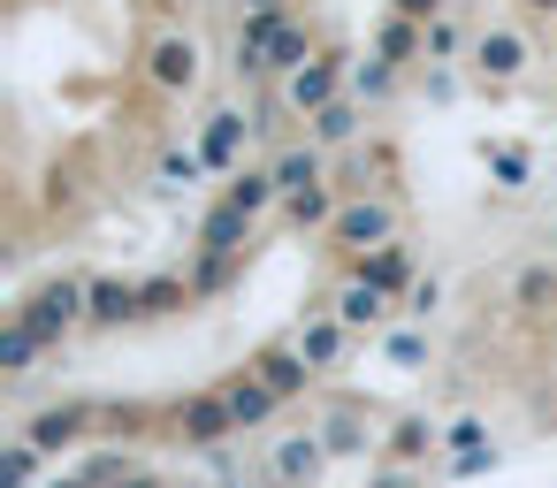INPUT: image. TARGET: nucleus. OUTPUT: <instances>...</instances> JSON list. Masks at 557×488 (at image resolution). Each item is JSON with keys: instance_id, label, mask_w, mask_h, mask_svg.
Returning a JSON list of instances; mask_svg holds the SVG:
<instances>
[{"instance_id": "obj_1", "label": "nucleus", "mask_w": 557, "mask_h": 488, "mask_svg": "<svg viewBox=\"0 0 557 488\" xmlns=\"http://www.w3.org/2000/svg\"><path fill=\"white\" fill-rule=\"evenodd\" d=\"M131 77H138V92H146L153 108L191 100V85H199V39H191L184 24H146V32H138Z\"/></svg>"}, {"instance_id": "obj_2", "label": "nucleus", "mask_w": 557, "mask_h": 488, "mask_svg": "<svg viewBox=\"0 0 557 488\" xmlns=\"http://www.w3.org/2000/svg\"><path fill=\"white\" fill-rule=\"evenodd\" d=\"M397 237V199L389 191H351L344 207H336V222H329V245H336V260H367V252H382Z\"/></svg>"}, {"instance_id": "obj_3", "label": "nucleus", "mask_w": 557, "mask_h": 488, "mask_svg": "<svg viewBox=\"0 0 557 488\" xmlns=\"http://www.w3.org/2000/svg\"><path fill=\"white\" fill-rule=\"evenodd\" d=\"M16 321H24L39 343H62L70 328L92 321V283H85V275H54V283H39V290L16 305Z\"/></svg>"}, {"instance_id": "obj_4", "label": "nucleus", "mask_w": 557, "mask_h": 488, "mask_svg": "<svg viewBox=\"0 0 557 488\" xmlns=\"http://www.w3.org/2000/svg\"><path fill=\"white\" fill-rule=\"evenodd\" d=\"M466 62H473V77H481L488 92H504V85H519V77H527L534 39H527V32H511V24H496V32H473Z\"/></svg>"}, {"instance_id": "obj_5", "label": "nucleus", "mask_w": 557, "mask_h": 488, "mask_svg": "<svg viewBox=\"0 0 557 488\" xmlns=\"http://www.w3.org/2000/svg\"><path fill=\"white\" fill-rule=\"evenodd\" d=\"M169 435H176V442H222V435H237L230 389L214 381V389H191V397H176V404H169Z\"/></svg>"}, {"instance_id": "obj_6", "label": "nucleus", "mask_w": 557, "mask_h": 488, "mask_svg": "<svg viewBox=\"0 0 557 488\" xmlns=\"http://www.w3.org/2000/svg\"><path fill=\"white\" fill-rule=\"evenodd\" d=\"M283 100H290V115H321L329 100H344V47H329L306 70H290L283 77Z\"/></svg>"}, {"instance_id": "obj_7", "label": "nucleus", "mask_w": 557, "mask_h": 488, "mask_svg": "<svg viewBox=\"0 0 557 488\" xmlns=\"http://www.w3.org/2000/svg\"><path fill=\"white\" fill-rule=\"evenodd\" d=\"M351 336H359V328H351V321H344L336 305H313V313H306V321L290 328V343L306 351V366H313V374H329V366L344 359V343H351Z\"/></svg>"}, {"instance_id": "obj_8", "label": "nucleus", "mask_w": 557, "mask_h": 488, "mask_svg": "<svg viewBox=\"0 0 557 488\" xmlns=\"http://www.w3.org/2000/svg\"><path fill=\"white\" fill-rule=\"evenodd\" d=\"M321 465H329V442L321 435H283L268 450V488H313Z\"/></svg>"}, {"instance_id": "obj_9", "label": "nucleus", "mask_w": 557, "mask_h": 488, "mask_svg": "<svg viewBox=\"0 0 557 488\" xmlns=\"http://www.w3.org/2000/svg\"><path fill=\"white\" fill-rule=\"evenodd\" d=\"M245 366H252V374H260V381L283 397V404H290V397H306V381H313V366H306V351H298L290 336H283V343H260Z\"/></svg>"}, {"instance_id": "obj_10", "label": "nucleus", "mask_w": 557, "mask_h": 488, "mask_svg": "<svg viewBox=\"0 0 557 488\" xmlns=\"http://www.w3.org/2000/svg\"><path fill=\"white\" fill-rule=\"evenodd\" d=\"M367 54H374V62H389V70H405V62H420V54H428V24H412V16H397V9H389V16L374 24V47H367Z\"/></svg>"}, {"instance_id": "obj_11", "label": "nucleus", "mask_w": 557, "mask_h": 488, "mask_svg": "<svg viewBox=\"0 0 557 488\" xmlns=\"http://www.w3.org/2000/svg\"><path fill=\"white\" fill-rule=\"evenodd\" d=\"M245 115L237 108H214L207 123H199V153H207V168H237V146H245Z\"/></svg>"}, {"instance_id": "obj_12", "label": "nucleus", "mask_w": 557, "mask_h": 488, "mask_svg": "<svg viewBox=\"0 0 557 488\" xmlns=\"http://www.w3.org/2000/svg\"><path fill=\"white\" fill-rule=\"evenodd\" d=\"M351 275H367L374 290L405 298V290H412V245H397V237H389V245H382V252H367V260H359Z\"/></svg>"}, {"instance_id": "obj_13", "label": "nucleus", "mask_w": 557, "mask_h": 488, "mask_svg": "<svg viewBox=\"0 0 557 488\" xmlns=\"http://www.w3.org/2000/svg\"><path fill=\"white\" fill-rule=\"evenodd\" d=\"M131 313H146V283L100 275V283H92V328H115V321H131Z\"/></svg>"}, {"instance_id": "obj_14", "label": "nucleus", "mask_w": 557, "mask_h": 488, "mask_svg": "<svg viewBox=\"0 0 557 488\" xmlns=\"http://www.w3.org/2000/svg\"><path fill=\"white\" fill-rule=\"evenodd\" d=\"M329 305H336V313H344L351 328H382V321H389V290H374L367 275L336 283V298H329Z\"/></svg>"}, {"instance_id": "obj_15", "label": "nucleus", "mask_w": 557, "mask_h": 488, "mask_svg": "<svg viewBox=\"0 0 557 488\" xmlns=\"http://www.w3.org/2000/svg\"><path fill=\"white\" fill-rule=\"evenodd\" d=\"M222 389H230V412H237V427H260V420H275V412H283V397H275V389H268L252 366H245V374H230Z\"/></svg>"}, {"instance_id": "obj_16", "label": "nucleus", "mask_w": 557, "mask_h": 488, "mask_svg": "<svg viewBox=\"0 0 557 488\" xmlns=\"http://www.w3.org/2000/svg\"><path fill=\"white\" fill-rule=\"evenodd\" d=\"M336 207H344V199H336L329 184H306V191H283V214H290L298 229H329V222H336Z\"/></svg>"}, {"instance_id": "obj_17", "label": "nucleus", "mask_w": 557, "mask_h": 488, "mask_svg": "<svg viewBox=\"0 0 557 488\" xmlns=\"http://www.w3.org/2000/svg\"><path fill=\"white\" fill-rule=\"evenodd\" d=\"M481 161H488V176H496L504 191H527V176H534V153H527V146H511V138H496Z\"/></svg>"}, {"instance_id": "obj_18", "label": "nucleus", "mask_w": 557, "mask_h": 488, "mask_svg": "<svg viewBox=\"0 0 557 488\" xmlns=\"http://www.w3.org/2000/svg\"><path fill=\"white\" fill-rule=\"evenodd\" d=\"M306 130H313V146H344V138L359 130V108H351V92H344V100H329L321 115H306Z\"/></svg>"}, {"instance_id": "obj_19", "label": "nucleus", "mask_w": 557, "mask_h": 488, "mask_svg": "<svg viewBox=\"0 0 557 488\" xmlns=\"http://www.w3.org/2000/svg\"><path fill=\"white\" fill-rule=\"evenodd\" d=\"M428 450H435V427H428V420H397V435L382 442V458H389V465H420Z\"/></svg>"}, {"instance_id": "obj_20", "label": "nucleus", "mask_w": 557, "mask_h": 488, "mask_svg": "<svg viewBox=\"0 0 557 488\" xmlns=\"http://www.w3.org/2000/svg\"><path fill=\"white\" fill-rule=\"evenodd\" d=\"M275 184H283V191H306V184H321V146H290V153L275 161Z\"/></svg>"}, {"instance_id": "obj_21", "label": "nucleus", "mask_w": 557, "mask_h": 488, "mask_svg": "<svg viewBox=\"0 0 557 488\" xmlns=\"http://www.w3.org/2000/svg\"><path fill=\"white\" fill-rule=\"evenodd\" d=\"M47 343L24 328V321H9V336H0V366H9V374H32V359H39Z\"/></svg>"}, {"instance_id": "obj_22", "label": "nucleus", "mask_w": 557, "mask_h": 488, "mask_svg": "<svg viewBox=\"0 0 557 488\" xmlns=\"http://www.w3.org/2000/svg\"><path fill=\"white\" fill-rule=\"evenodd\" d=\"M39 458H47V450H39V442H32V435H16V442H9V465H0V488H24V480H32V465H39Z\"/></svg>"}, {"instance_id": "obj_23", "label": "nucleus", "mask_w": 557, "mask_h": 488, "mask_svg": "<svg viewBox=\"0 0 557 488\" xmlns=\"http://www.w3.org/2000/svg\"><path fill=\"white\" fill-rule=\"evenodd\" d=\"M466 47H473V39H466L450 16H435V24H428V54H466Z\"/></svg>"}, {"instance_id": "obj_24", "label": "nucleus", "mask_w": 557, "mask_h": 488, "mask_svg": "<svg viewBox=\"0 0 557 488\" xmlns=\"http://www.w3.org/2000/svg\"><path fill=\"white\" fill-rule=\"evenodd\" d=\"M367 488H428V473H412V465H382Z\"/></svg>"}, {"instance_id": "obj_25", "label": "nucleus", "mask_w": 557, "mask_h": 488, "mask_svg": "<svg viewBox=\"0 0 557 488\" xmlns=\"http://www.w3.org/2000/svg\"><path fill=\"white\" fill-rule=\"evenodd\" d=\"M389 9H397V16H412V24H435L450 0H389Z\"/></svg>"}, {"instance_id": "obj_26", "label": "nucleus", "mask_w": 557, "mask_h": 488, "mask_svg": "<svg viewBox=\"0 0 557 488\" xmlns=\"http://www.w3.org/2000/svg\"><path fill=\"white\" fill-rule=\"evenodd\" d=\"M428 305H435V283H412V290H405V298H397V313H412V321H420V313H428Z\"/></svg>"}, {"instance_id": "obj_27", "label": "nucleus", "mask_w": 557, "mask_h": 488, "mask_svg": "<svg viewBox=\"0 0 557 488\" xmlns=\"http://www.w3.org/2000/svg\"><path fill=\"white\" fill-rule=\"evenodd\" d=\"M527 9V24H557V0H519Z\"/></svg>"}, {"instance_id": "obj_28", "label": "nucleus", "mask_w": 557, "mask_h": 488, "mask_svg": "<svg viewBox=\"0 0 557 488\" xmlns=\"http://www.w3.org/2000/svg\"><path fill=\"white\" fill-rule=\"evenodd\" d=\"M542 252H549V260H557V214H549V222H542Z\"/></svg>"}, {"instance_id": "obj_29", "label": "nucleus", "mask_w": 557, "mask_h": 488, "mask_svg": "<svg viewBox=\"0 0 557 488\" xmlns=\"http://www.w3.org/2000/svg\"><path fill=\"white\" fill-rule=\"evenodd\" d=\"M245 9H290V0H245Z\"/></svg>"}]
</instances>
